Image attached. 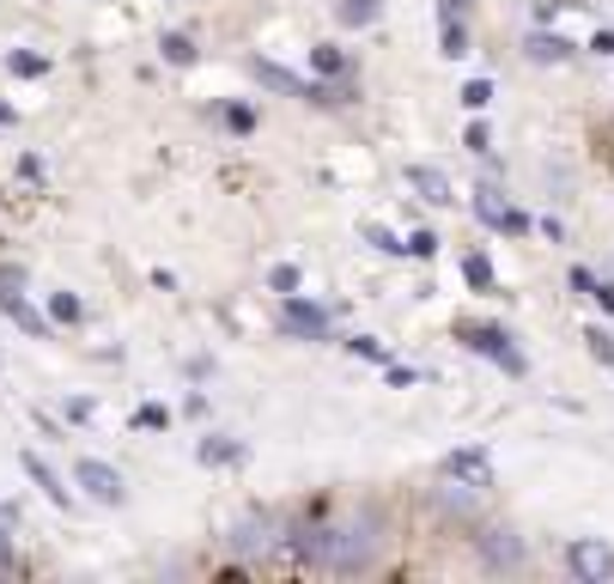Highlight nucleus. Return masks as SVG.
<instances>
[{"label":"nucleus","mask_w":614,"mask_h":584,"mask_svg":"<svg viewBox=\"0 0 614 584\" xmlns=\"http://www.w3.org/2000/svg\"><path fill=\"white\" fill-rule=\"evenodd\" d=\"M438 49H445L450 62H462V55H469V25H462V19H438Z\"/></svg>","instance_id":"obj_18"},{"label":"nucleus","mask_w":614,"mask_h":584,"mask_svg":"<svg viewBox=\"0 0 614 584\" xmlns=\"http://www.w3.org/2000/svg\"><path fill=\"white\" fill-rule=\"evenodd\" d=\"M74 487H86L92 506H122V499H129V481H122L104 456H79V463H74Z\"/></svg>","instance_id":"obj_9"},{"label":"nucleus","mask_w":614,"mask_h":584,"mask_svg":"<svg viewBox=\"0 0 614 584\" xmlns=\"http://www.w3.org/2000/svg\"><path fill=\"white\" fill-rule=\"evenodd\" d=\"M523 55H529L536 67H566L578 49L560 37V31H529V37H523Z\"/></svg>","instance_id":"obj_13"},{"label":"nucleus","mask_w":614,"mask_h":584,"mask_svg":"<svg viewBox=\"0 0 614 584\" xmlns=\"http://www.w3.org/2000/svg\"><path fill=\"white\" fill-rule=\"evenodd\" d=\"M196 456H201L208 469H232V463H244L249 451H244V439H201Z\"/></svg>","instance_id":"obj_14"},{"label":"nucleus","mask_w":614,"mask_h":584,"mask_svg":"<svg viewBox=\"0 0 614 584\" xmlns=\"http://www.w3.org/2000/svg\"><path fill=\"white\" fill-rule=\"evenodd\" d=\"M249 74H256L268 91H280V98H299V104H323V110H335V104H347V98H354L347 86H328V79H304V74H292V67H280V62H261V55H249Z\"/></svg>","instance_id":"obj_2"},{"label":"nucleus","mask_w":614,"mask_h":584,"mask_svg":"<svg viewBox=\"0 0 614 584\" xmlns=\"http://www.w3.org/2000/svg\"><path fill=\"white\" fill-rule=\"evenodd\" d=\"M311 67H316V79H328V86H341V79H347V55H341L335 43H316Z\"/></svg>","instance_id":"obj_17"},{"label":"nucleus","mask_w":614,"mask_h":584,"mask_svg":"<svg viewBox=\"0 0 614 584\" xmlns=\"http://www.w3.org/2000/svg\"><path fill=\"white\" fill-rule=\"evenodd\" d=\"M462 280H469L475 293H493V262H487L481 250H469V256H462Z\"/></svg>","instance_id":"obj_21"},{"label":"nucleus","mask_w":614,"mask_h":584,"mask_svg":"<svg viewBox=\"0 0 614 584\" xmlns=\"http://www.w3.org/2000/svg\"><path fill=\"white\" fill-rule=\"evenodd\" d=\"M475 554H481L487 572H505V579H517L529 566V548L511 524H475Z\"/></svg>","instance_id":"obj_3"},{"label":"nucleus","mask_w":614,"mask_h":584,"mask_svg":"<svg viewBox=\"0 0 614 584\" xmlns=\"http://www.w3.org/2000/svg\"><path fill=\"white\" fill-rule=\"evenodd\" d=\"M280 329H287L292 341H328L335 335V317H328V305H316V299L280 293Z\"/></svg>","instance_id":"obj_5"},{"label":"nucleus","mask_w":614,"mask_h":584,"mask_svg":"<svg viewBox=\"0 0 614 584\" xmlns=\"http://www.w3.org/2000/svg\"><path fill=\"white\" fill-rule=\"evenodd\" d=\"M359 238H366V244H378L383 256H408V238H395L390 225H378V220H366V225H359Z\"/></svg>","instance_id":"obj_20"},{"label":"nucleus","mask_w":614,"mask_h":584,"mask_svg":"<svg viewBox=\"0 0 614 584\" xmlns=\"http://www.w3.org/2000/svg\"><path fill=\"white\" fill-rule=\"evenodd\" d=\"M469 7H475V0H438V19H462Z\"/></svg>","instance_id":"obj_35"},{"label":"nucleus","mask_w":614,"mask_h":584,"mask_svg":"<svg viewBox=\"0 0 614 584\" xmlns=\"http://www.w3.org/2000/svg\"><path fill=\"white\" fill-rule=\"evenodd\" d=\"M225 548H232V554H244V560L275 554V548H280V518H275V511H261V506H249L244 518L225 530Z\"/></svg>","instance_id":"obj_4"},{"label":"nucleus","mask_w":614,"mask_h":584,"mask_svg":"<svg viewBox=\"0 0 614 584\" xmlns=\"http://www.w3.org/2000/svg\"><path fill=\"white\" fill-rule=\"evenodd\" d=\"M438 475L457 481V487H475V494H493L499 475H493V456L481 451V444H462V451H450L445 463H438Z\"/></svg>","instance_id":"obj_8"},{"label":"nucleus","mask_w":614,"mask_h":584,"mask_svg":"<svg viewBox=\"0 0 614 584\" xmlns=\"http://www.w3.org/2000/svg\"><path fill=\"white\" fill-rule=\"evenodd\" d=\"M335 19L347 31H366V25H378V19H383V0H335Z\"/></svg>","instance_id":"obj_15"},{"label":"nucleus","mask_w":614,"mask_h":584,"mask_svg":"<svg viewBox=\"0 0 614 584\" xmlns=\"http://www.w3.org/2000/svg\"><path fill=\"white\" fill-rule=\"evenodd\" d=\"M347 353H359V360H378V365H390V348H383L378 335H354V341H347Z\"/></svg>","instance_id":"obj_26"},{"label":"nucleus","mask_w":614,"mask_h":584,"mask_svg":"<svg viewBox=\"0 0 614 584\" xmlns=\"http://www.w3.org/2000/svg\"><path fill=\"white\" fill-rule=\"evenodd\" d=\"M584 348H590V360H596V365H609V372H614V335H609V329H584Z\"/></svg>","instance_id":"obj_22"},{"label":"nucleus","mask_w":614,"mask_h":584,"mask_svg":"<svg viewBox=\"0 0 614 584\" xmlns=\"http://www.w3.org/2000/svg\"><path fill=\"white\" fill-rule=\"evenodd\" d=\"M590 55H614V31L596 25V37H590Z\"/></svg>","instance_id":"obj_34"},{"label":"nucleus","mask_w":614,"mask_h":584,"mask_svg":"<svg viewBox=\"0 0 614 584\" xmlns=\"http://www.w3.org/2000/svg\"><path fill=\"white\" fill-rule=\"evenodd\" d=\"M475 220H481L487 232H505V238H529V232H536V220H529L523 208H511L493 183H487V189H475Z\"/></svg>","instance_id":"obj_7"},{"label":"nucleus","mask_w":614,"mask_h":584,"mask_svg":"<svg viewBox=\"0 0 614 584\" xmlns=\"http://www.w3.org/2000/svg\"><path fill=\"white\" fill-rule=\"evenodd\" d=\"M0 572H19V548H13V536H7V524H0Z\"/></svg>","instance_id":"obj_32"},{"label":"nucleus","mask_w":614,"mask_h":584,"mask_svg":"<svg viewBox=\"0 0 614 584\" xmlns=\"http://www.w3.org/2000/svg\"><path fill=\"white\" fill-rule=\"evenodd\" d=\"M79 317H86V305H79L74 293H55L49 299V323H79Z\"/></svg>","instance_id":"obj_23"},{"label":"nucleus","mask_w":614,"mask_h":584,"mask_svg":"<svg viewBox=\"0 0 614 584\" xmlns=\"http://www.w3.org/2000/svg\"><path fill=\"white\" fill-rule=\"evenodd\" d=\"M268 286H275V293H299V268H292V262H280V268L268 274Z\"/></svg>","instance_id":"obj_30"},{"label":"nucleus","mask_w":614,"mask_h":584,"mask_svg":"<svg viewBox=\"0 0 614 584\" xmlns=\"http://www.w3.org/2000/svg\"><path fill=\"white\" fill-rule=\"evenodd\" d=\"M487 104H493V79H469V86H462V110H475V117H481Z\"/></svg>","instance_id":"obj_24"},{"label":"nucleus","mask_w":614,"mask_h":584,"mask_svg":"<svg viewBox=\"0 0 614 584\" xmlns=\"http://www.w3.org/2000/svg\"><path fill=\"white\" fill-rule=\"evenodd\" d=\"M158 55H165L170 67H196V37H189V31H165V37H158Z\"/></svg>","instance_id":"obj_16"},{"label":"nucleus","mask_w":614,"mask_h":584,"mask_svg":"<svg viewBox=\"0 0 614 584\" xmlns=\"http://www.w3.org/2000/svg\"><path fill=\"white\" fill-rule=\"evenodd\" d=\"M450 335L462 341L469 353H481V360H493L505 377H529V360H523V348L511 341V329H499V323H481V317H457V329Z\"/></svg>","instance_id":"obj_1"},{"label":"nucleus","mask_w":614,"mask_h":584,"mask_svg":"<svg viewBox=\"0 0 614 584\" xmlns=\"http://www.w3.org/2000/svg\"><path fill=\"white\" fill-rule=\"evenodd\" d=\"M408 256L432 262V256H438V238H432V232H414V238H408Z\"/></svg>","instance_id":"obj_31"},{"label":"nucleus","mask_w":614,"mask_h":584,"mask_svg":"<svg viewBox=\"0 0 614 584\" xmlns=\"http://www.w3.org/2000/svg\"><path fill=\"white\" fill-rule=\"evenodd\" d=\"M7 74H25V79H37V74H49V62H43V55H25V49H13V55H7Z\"/></svg>","instance_id":"obj_25"},{"label":"nucleus","mask_w":614,"mask_h":584,"mask_svg":"<svg viewBox=\"0 0 614 584\" xmlns=\"http://www.w3.org/2000/svg\"><path fill=\"white\" fill-rule=\"evenodd\" d=\"M19 469H25V475H31V481H37V487H43V499H49V506L74 511V487H67V481H62V475H55V469H49V463H43V456H37V451H19Z\"/></svg>","instance_id":"obj_12"},{"label":"nucleus","mask_w":614,"mask_h":584,"mask_svg":"<svg viewBox=\"0 0 614 584\" xmlns=\"http://www.w3.org/2000/svg\"><path fill=\"white\" fill-rule=\"evenodd\" d=\"M572 293H584V299H596L602 311H614V286L609 280H596L590 268H572Z\"/></svg>","instance_id":"obj_19"},{"label":"nucleus","mask_w":614,"mask_h":584,"mask_svg":"<svg viewBox=\"0 0 614 584\" xmlns=\"http://www.w3.org/2000/svg\"><path fill=\"white\" fill-rule=\"evenodd\" d=\"M225 129H232V134H249V129H256V110H249V104H232V110H225Z\"/></svg>","instance_id":"obj_29"},{"label":"nucleus","mask_w":614,"mask_h":584,"mask_svg":"<svg viewBox=\"0 0 614 584\" xmlns=\"http://www.w3.org/2000/svg\"><path fill=\"white\" fill-rule=\"evenodd\" d=\"M462 146H469V153H493V134H487V122H469V134H462Z\"/></svg>","instance_id":"obj_28"},{"label":"nucleus","mask_w":614,"mask_h":584,"mask_svg":"<svg viewBox=\"0 0 614 584\" xmlns=\"http://www.w3.org/2000/svg\"><path fill=\"white\" fill-rule=\"evenodd\" d=\"M383 377H390V384H395V389L420 384V372H414V365H383Z\"/></svg>","instance_id":"obj_33"},{"label":"nucleus","mask_w":614,"mask_h":584,"mask_svg":"<svg viewBox=\"0 0 614 584\" xmlns=\"http://www.w3.org/2000/svg\"><path fill=\"white\" fill-rule=\"evenodd\" d=\"M402 183H408V195L426 201V208H457V183H450L438 165H408Z\"/></svg>","instance_id":"obj_11"},{"label":"nucleus","mask_w":614,"mask_h":584,"mask_svg":"<svg viewBox=\"0 0 614 584\" xmlns=\"http://www.w3.org/2000/svg\"><path fill=\"white\" fill-rule=\"evenodd\" d=\"M566 572H572L578 584H609L614 579V548L602 542V536H572V542H566Z\"/></svg>","instance_id":"obj_6"},{"label":"nucleus","mask_w":614,"mask_h":584,"mask_svg":"<svg viewBox=\"0 0 614 584\" xmlns=\"http://www.w3.org/2000/svg\"><path fill=\"white\" fill-rule=\"evenodd\" d=\"M0 317H7V323H19L31 341H43V335H49V317H43V311H31V299L19 293V274H13V268H0Z\"/></svg>","instance_id":"obj_10"},{"label":"nucleus","mask_w":614,"mask_h":584,"mask_svg":"<svg viewBox=\"0 0 614 584\" xmlns=\"http://www.w3.org/2000/svg\"><path fill=\"white\" fill-rule=\"evenodd\" d=\"M134 427H141V432H158V427H170V408L146 403V408H141V415H134Z\"/></svg>","instance_id":"obj_27"}]
</instances>
